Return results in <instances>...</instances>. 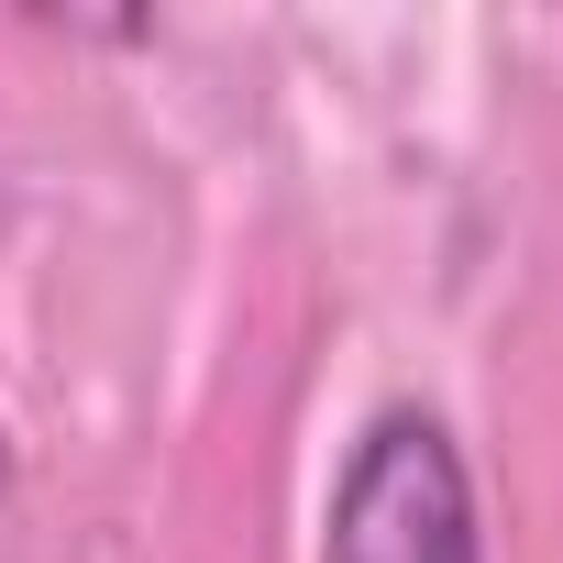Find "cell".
<instances>
[{
  "label": "cell",
  "mask_w": 563,
  "mask_h": 563,
  "mask_svg": "<svg viewBox=\"0 0 563 563\" xmlns=\"http://www.w3.org/2000/svg\"><path fill=\"white\" fill-rule=\"evenodd\" d=\"M321 563H486L464 442L431 409L365 420V442L343 453L332 508H321Z\"/></svg>",
  "instance_id": "6da1fadb"
},
{
  "label": "cell",
  "mask_w": 563,
  "mask_h": 563,
  "mask_svg": "<svg viewBox=\"0 0 563 563\" xmlns=\"http://www.w3.org/2000/svg\"><path fill=\"white\" fill-rule=\"evenodd\" d=\"M0 497H12V442H0Z\"/></svg>",
  "instance_id": "7a4b0ae2"
}]
</instances>
